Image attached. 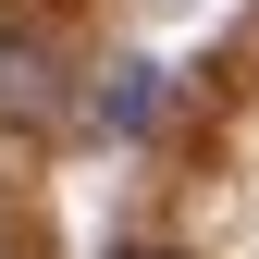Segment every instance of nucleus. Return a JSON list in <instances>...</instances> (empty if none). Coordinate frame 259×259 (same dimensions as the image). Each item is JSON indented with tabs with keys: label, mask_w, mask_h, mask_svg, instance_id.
Returning a JSON list of instances; mask_svg holds the SVG:
<instances>
[{
	"label": "nucleus",
	"mask_w": 259,
	"mask_h": 259,
	"mask_svg": "<svg viewBox=\"0 0 259 259\" xmlns=\"http://www.w3.org/2000/svg\"><path fill=\"white\" fill-rule=\"evenodd\" d=\"M148 99H160V74H148V62H111V74L87 87V123H111V136H136V123H148Z\"/></svg>",
	"instance_id": "f257e3e1"
},
{
	"label": "nucleus",
	"mask_w": 259,
	"mask_h": 259,
	"mask_svg": "<svg viewBox=\"0 0 259 259\" xmlns=\"http://www.w3.org/2000/svg\"><path fill=\"white\" fill-rule=\"evenodd\" d=\"M50 111V62L37 50H0V123H37Z\"/></svg>",
	"instance_id": "f03ea898"
},
{
	"label": "nucleus",
	"mask_w": 259,
	"mask_h": 259,
	"mask_svg": "<svg viewBox=\"0 0 259 259\" xmlns=\"http://www.w3.org/2000/svg\"><path fill=\"white\" fill-rule=\"evenodd\" d=\"M111 259H185V247H111Z\"/></svg>",
	"instance_id": "7ed1b4c3"
}]
</instances>
